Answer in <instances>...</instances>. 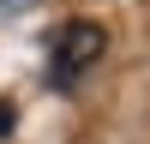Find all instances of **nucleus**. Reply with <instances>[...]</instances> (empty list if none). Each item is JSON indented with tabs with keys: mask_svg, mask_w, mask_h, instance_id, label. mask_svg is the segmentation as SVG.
Wrapping results in <instances>:
<instances>
[{
	"mask_svg": "<svg viewBox=\"0 0 150 144\" xmlns=\"http://www.w3.org/2000/svg\"><path fill=\"white\" fill-rule=\"evenodd\" d=\"M102 54H108V30L96 18H66L54 30V42H48V84H54V90H78L84 72Z\"/></svg>",
	"mask_w": 150,
	"mask_h": 144,
	"instance_id": "1",
	"label": "nucleus"
},
{
	"mask_svg": "<svg viewBox=\"0 0 150 144\" xmlns=\"http://www.w3.org/2000/svg\"><path fill=\"white\" fill-rule=\"evenodd\" d=\"M30 0H0V18H12V12H24Z\"/></svg>",
	"mask_w": 150,
	"mask_h": 144,
	"instance_id": "2",
	"label": "nucleus"
}]
</instances>
